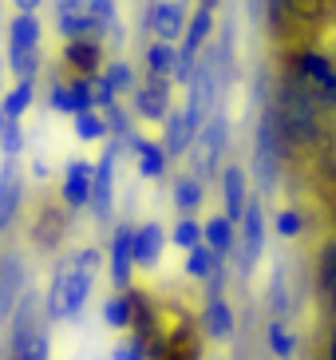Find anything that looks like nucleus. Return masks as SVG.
I'll return each instance as SVG.
<instances>
[{
    "label": "nucleus",
    "instance_id": "c85d7f7f",
    "mask_svg": "<svg viewBox=\"0 0 336 360\" xmlns=\"http://www.w3.org/2000/svg\"><path fill=\"white\" fill-rule=\"evenodd\" d=\"M0 107H4L8 119H24L36 107V79H16V84H8V91L0 96Z\"/></svg>",
    "mask_w": 336,
    "mask_h": 360
},
{
    "label": "nucleus",
    "instance_id": "aec40b11",
    "mask_svg": "<svg viewBox=\"0 0 336 360\" xmlns=\"http://www.w3.org/2000/svg\"><path fill=\"white\" fill-rule=\"evenodd\" d=\"M186 277L190 281H198V285H210V293H221V277H226V269H221V257L214 254L210 245H198V250H190L186 254Z\"/></svg>",
    "mask_w": 336,
    "mask_h": 360
},
{
    "label": "nucleus",
    "instance_id": "ddd939ff",
    "mask_svg": "<svg viewBox=\"0 0 336 360\" xmlns=\"http://www.w3.org/2000/svg\"><path fill=\"white\" fill-rule=\"evenodd\" d=\"M52 28H56V36H60L63 44H67V40H84V36H95L91 0H56Z\"/></svg>",
    "mask_w": 336,
    "mask_h": 360
},
{
    "label": "nucleus",
    "instance_id": "4be33fe9",
    "mask_svg": "<svg viewBox=\"0 0 336 360\" xmlns=\"http://www.w3.org/2000/svg\"><path fill=\"white\" fill-rule=\"evenodd\" d=\"M214 32H218V12L214 8H194L190 12V24H186V36H182V52H194V56H202L206 48H210V40H214Z\"/></svg>",
    "mask_w": 336,
    "mask_h": 360
},
{
    "label": "nucleus",
    "instance_id": "7c9ffc66",
    "mask_svg": "<svg viewBox=\"0 0 336 360\" xmlns=\"http://www.w3.org/2000/svg\"><path fill=\"white\" fill-rule=\"evenodd\" d=\"M4 64H8L12 79H40L44 72V52L32 48V52H20V48H4Z\"/></svg>",
    "mask_w": 336,
    "mask_h": 360
},
{
    "label": "nucleus",
    "instance_id": "dca6fc26",
    "mask_svg": "<svg viewBox=\"0 0 336 360\" xmlns=\"http://www.w3.org/2000/svg\"><path fill=\"white\" fill-rule=\"evenodd\" d=\"M194 143H198L194 119L186 115V107H174L167 115V123H162V150H167L170 162H174V159H186L190 150H194Z\"/></svg>",
    "mask_w": 336,
    "mask_h": 360
},
{
    "label": "nucleus",
    "instance_id": "a18cd8bd",
    "mask_svg": "<svg viewBox=\"0 0 336 360\" xmlns=\"http://www.w3.org/2000/svg\"><path fill=\"white\" fill-rule=\"evenodd\" d=\"M4 127H8V115H4V107H0V135H4Z\"/></svg>",
    "mask_w": 336,
    "mask_h": 360
},
{
    "label": "nucleus",
    "instance_id": "473e14b6",
    "mask_svg": "<svg viewBox=\"0 0 336 360\" xmlns=\"http://www.w3.org/2000/svg\"><path fill=\"white\" fill-rule=\"evenodd\" d=\"M265 305L273 309V317L289 321V313H293V301H289V277H285V269H273V277H269V289H265Z\"/></svg>",
    "mask_w": 336,
    "mask_h": 360
},
{
    "label": "nucleus",
    "instance_id": "ea45409f",
    "mask_svg": "<svg viewBox=\"0 0 336 360\" xmlns=\"http://www.w3.org/2000/svg\"><path fill=\"white\" fill-rule=\"evenodd\" d=\"M12 4V12H40L48 0H8Z\"/></svg>",
    "mask_w": 336,
    "mask_h": 360
},
{
    "label": "nucleus",
    "instance_id": "1a4fd4ad",
    "mask_svg": "<svg viewBox=\"0 0 336 360\" xmlns=\"http://www.w3.org/2000/svg\"><path fill=\"white\" fill-rule=\"evenodd\" d=\"M91 191H95V162L91 159H67L63 162V179H60V198L72 214L91 210Z\"/></svg>",
    "mask_w": 336,
    "mask_h": 360
},
{
    "label": "nucleus",
    "instance_id": "a211bd4d",
    "mask_svg": "<svg viewBox=\"0 0 336 360\" xmlns=\"http://www.w3.org/2000/svg\"><path fill=\"white\" fill-rule=\"evenodd\" d=\"M20 206H24V179H20V170H16V162H0V233L12 230Z\"/></svg>",
    "mask_w": 336,
    "mask_h": 360
},
{
    "label": "nucleus",
    "instance_id": "58836bf2",
    "mask_svg": "<svg viewBox=\"0 0 336 360\" xmlns=\"http://www.w3.org/2000/svg\"><path fill=\"white\" fill-rule=\"evenodd\" d=\"M336 281V242H325V250H321V285H332Z\"/></svg>",
    "mask_w": 336,
    "mask_h": 360
},
{
    "label": "nucleus",
    "instance_id": "b1692460",
    "mask_svg": "<svg viewBox=\"0 0 336 360\" xmlns=\"http://www.w3.org/2000/svg\"><path fill=\"white\" fill-rule=\"evenodd\" d=\"M265 349H269L273 360H297L301 356V333L289 321L269 317V325H265Z\"/></svg>",
    "mask_w": 336,
    "mask_h": 360
},
{
    "label": "nucleus",
    "instance_id": "bb28decb",
    "mask_svg": "<svg viewBox=\"0 0 336 360\" xmlns=\"http://www.w3.org/2000/svg\"><path fill=\"white\" fill-rule=\"evenodd\" d=\"M99 79L123 99H131V91L143 84V79H138V64L135 60H127V56H111V60L103 64V72H99Z\"/></svg>",
    "mask_w": 336,
    "mask_h": 360
},
{
    "label": "nucleus",
    "instance_id": "f8f14e48",
    "mask_svg": "<svg viewBox=\"0 0 336 360\" xmlns=\"http://www.w3.org/2000/svg\"><path fill=\"white\" fill-rule=\"evenodd\" d=\"M111 60L107 56V44L99 40V36H84V40H67L60 48V68L67 75H99L103 72V64Z\"/></svg>",
    "mask_w": 336,
    "mask_h": 360
},
{
    "label": "nucleus",
    "instance_id": "0eeeda50",
    "mask_svg": "<svg viewBox=\"0 0 336 360\" xmlns=\"http://www.w3.org/2000/svg\"><path fill=\"white\" fill-rule=\"evenodd\" d=\"M167 79H150V75H143V84L131 91V115L138 119V123H155V127H162L167 123V115L174 111V96H170Z\"/></svg>",
    "mask_w": 336,
    "mask_h": 360
},
{
    "label": "nucleus",
    "instance_id": "20e7f679",
    "mask_svg": "<svg viewBox=\"0 0 336 360\" xmlns=\"http://www.w3.org/2000/svg\"><path fill=\"white\" fill-rule=\"evenodd\" d=\"M127 150L119 147L115 139H107L103 143V155H99V162H95V191H91V218L99 226H111V214H115V167L119 159H123Z\"/></svg>",
    "mask_w": 336,
    "mask_h": 360
},
{
    "label": "nucleus",
    "instance_id": "79ce46f5",
    "mask_svg": "<svg viewBox=\"0 0 336 360\" xmlns=\"http://www.w3.org/2000/svg\"><path fill=\"white\" fill-rule=\"evenodd\" d=\"M4 91H8V64L0 60V96H4Z\"/></svg>",
    "mask_w": 336,
    "mask_h": 360
},
{
    "label": "nucleus",
    "instance_id": "f3484780",
    "mask_svg": "<svg viewBox=\"0 0 336 360\" xmlns=\"http://www.w3.org/2000/svg\"><path fill=\"white\" fill-rule=\"evenodd\" d=\"M202 328H206V337L210 340H233V333H238V313H233V305L226 301L221 293H206V305H202Z\"/></svg>",
    "mask_w": 336,
    "mask_h": 360
},
{
    "label": "nucleus",
    "instance_id": "423d86ee",
    "mask_svg": "<svg viewBox=\"0 0 336 360\" xmlns=\"http://www.w3.org/2000/svg\"><path fill=\"white\" fill-rule=\"evenodd\" d=\"M186 24H190L186 0H150L147 12H143V32H150V40L182 44Z\"/></svg>",
    "mask_w": 336,
    "mask_h": 360
},
{
    "label": "nucleus",
    "instance_id": "a878e982",
    "mask_svg": "<svg viewBox=\"0 0 336 360\" xmlns=\"http://www.w3.org/2000/svg\"><path fill=\"white\" fill-rule=\"evenodd\" d=\"M170 198H174V210L179 214H194L198 218L202 206H206V182L198 179V174H174V182H170Z\"/></svg>",
    "mask_w": 336,
    "mask_h": 360
},
{
    "label": "nucleus",
    "instance_id": "a19ab883",
    "mask_svg": "<svg viewBox=\"0 0 336 360\" xmlns=\"http://www.w3.org/2000/svg\"><path fill=\"white\" fill-rule=\"evenodd\" d=\"M325 360H336V325L328 328V345H325Z\"/></svg>",
    "mask_w": 336,
    "mask_h": 360
},
{
    "label": "nucleus",
    "instance_id": "39448f33",
    "mask_svg": "<svg viewBox=\"0 0 336 360\" xmlns=\"http://www.w3.org/2000/svg\"><path fill=\"white\" fill-rule=\"evenodd\" d=\"M107 274L115 289H131L138 265H135V222H115L107 238Z\"/></svg>",
    "mask_w": 336,
    "mask_h": 360
},
{
    "label": "nucleus",
    "instance_id": "72a5a7b5",
    "mask_svg": "<svg viewBox=\"0 0 336 360\" xmlns=\"http://www.w3.org/2000/svg\"><path fill=\"white\" fill-rule=\"evenodd\" d=\"M24 155V119H8V127L0 135V159L16 162Z\"/></svg>",
    "mask_w": 336,
    "mask_h": 360
},
{
    "label": "nucleus",
    "instance_id": "c03bdc74",
    "mask_svg": "<svg viewBox=\"0 0 336 360\" xmlns=\"http://www.w3.org/2000/svg\"><path fill=\"white\" fill-rule=\"evenodd\" d=\"M198 4H202V8H214V12H218V4H221V0H198Z\"/></svg>",
    "mask_w": 336,
    "mask_h": 360
},
{
    "label": "nucleus",
    "instance_id": "37998d69",
    "mask_svg": "<svg viewBox=\"0 0 336 360\" xmlns=\"http://www.w3.org/2000/svg\"><path fill=\"white\" fill-rule=\"evenodd\" d=\"M325 293H328V309H332V317H336V281L325 289Z\"/></svg>",
    "mask_w": 336,
    "mask_h": 360
},
{
    "label": "nucleus",
    "instance_id": "2eb2a0df",
    "mask_svg": "<svg viewBox=\"0 0 336 360\" xmlns=\"http://www.w3.org/2000/svg\"><path fill=\"white\" fill-rule=\"evenodd\" d=\"M167 245H170V230L158 222V218H147V222L135 226V265L143 269V274L162 262Z\"/></svg>",
    "mask_w": 336,
    "mask_h": 360
},
{
    "label": "nucleus",
    "instance_id": "f257e3e1",
    "mask_svg": "<svg viewBox=\"0 0 336 360\" xmlns=\"http://www.w3.org/2000/svg\"><path fill=\"white\" fill-rule=\"evenodd\" d=\"M103 269H107V250H95V245H84L67 262L56 265L52 281H48V293H44L48 325H75L84 317L87 301L95 293V277Z\"/></svg>",
    "mask_w": 336,
    "mask_h": 360
},
{
    "label": "nucleus",
    "instance_id": "9b49d317",
    "mask_svg": "<svg viewBox=\"0 0 336 360\" xmlns=\"http://www.w3.org/2000/svg\"><path fill=\"white\" fill-rule=\"evenodd\" d=\"M24 285H28V277H24V262L16 250H4L0 254V328L12 325L16 317V309L24 305Z\"/></svg>",
    "mask_w": 336,
    "mask_h": 360
},
{
    "label": "nucleus",
    "instance_id": "6ab92c4d",
    "mask_svg": "<svg viewBox=\"0 0 336 360\" xmlns=\"http://www.w3.org/2000/svg\"><path fill=\"white\" fill-rule=\"evenodd\" d=\"M143 75L174 84V75H179V44H167V40L143 44Z\"/></svg>",
    "mask_w": 336,
    "mask_h": 360
},
{
    "label": "nucleus",
    "instance_id": "c756f323",
    "mask_svg": "<svg viewBox=\"0 0 336 360\" xmlns=\"http://www.w3.org/2000/svg\"><path fill=\"white\" fill-rule=\"evenodd\" d=\"M72 135L79 139V143H107L111 139V123H107L103 111H79V115L72 119Z\"/></svg>",
    "mask_w": 336,
    "mask_h": 360
},
{
    "label": "nucleus",
    "instance_id": "f03ea898",
    "mask_svg": "<svg viewBox=\"0 0 336 360\" xmlns=\"http://www.w3.org/2000/svg\"><path fill=\"white\" fill-rule=\"evenodd\" d=\"M226 150H230V119H226V111H218L214 119H206V127L198 131V143H194V150H190V174H198L202 182H210L221 174V167H226Z\"/></svg>",
    "mask_w": 336,
    "mask_h": 360
},
{
    "label": "nucleus",
    "instance_id": "cd10ccee",
    "mask_svg": "<svg viewBox=\"0 0 336 360\" xmlns=\"http://www.w3.org/2000/svg\"><path fill=\"white\" fill-rule=\"evenodd\" d=\"M170 245H174V250H182V254H190V250L206 245V222H202V218H194V214H179V218H174V226H170Z\"/></svg>",
    "mask_w": 336,
    "mask_h": 360
},
{
    "label": "nucleus",
    "instance_id": "9d476101",
    "mask_svg": "<svg viewBox=\"0 0 336 360\" xmlns=\"http://www.w3.org/2000/svg\"><path fill=\"white\" fill-rule=\"evenodd\" d=\"M265 245H269V238H265V194H253L250 210L242 218V242H238V257H242L245 274L257 269V262L265 257Z\"/></svg>",
    "mask_w": 336,
    "mask_h": 360
},
{
    "label": "nucleus",
    "instance_id": "e433bc0d",
    "mask_svg": "<svg viewBox=\"0 0 336 360\" xmlns=\"http://www.w3.org/2000/svg\"><path fill=\"white\" fill-rule=\"evenodd\" d=\"M309 0H265V16L273 24L289 20V16H301V8H305Z\"/></svg>",
    "mask_w": 336,
    "mask_h": 360
},
{
    "label": "nucleus",
    "instance_id": "2f4dec72",
    "mask_svg": "<svg viewBox=\"0 0 336 360\" xmlns=\"http://www.w3.org/2000/svg\"><path fill=\"white\" fill-rule=\"evenodd\" d=\"M273 230H277V238H281V242H301V238H305V230H309L305 210H301V206H281V210L273 214Z\"/></svg>",
    "mask_w": 336,
    "mask_h": 360
},
{
    "label": "nucleus",
    "instance_id": "6e6552de",
    "mask_svg": "<svg viewBox=\"0 0 336 360\" xmlns=\"http://www.w3.org/2000/svg\"><path fill=\"white\" fill-rule=\"evenodd\" d=\"M218 191H221V214L230 218V222L242 226L245 210H250V202H253V179H250V170L242 167V162H226L218 174Z\"/></svg>",
    "mask_w": 336,
    "mask_h": 360
},
{
    "label": "nucleus",
    "instance_id": "4c0bfd02",
    "mask_svg": "<svg viewBox=\"0 0 336 360\" xmlns=\"http://www.w3.org/2000/svg\"><path fill=\"white\" fill-rule=\"evenodd\" d=\"M111 360H147V340H143V337H123V340H115Z\"/></svg>",
    "mask_w": 336,
    "mask_h": 360
},
{
    "label": "nucleus",
    "instance_id": "4468645a",
    "mask_svg": "<svg viewBox=\"0 0 336 360\" xmlns=\"http://www.w3.org/2000/svg\"><path fill=\"white\" fill-rule=\"evenodd\" d=\"M127 155L135 159V170L143 182H162L170 170V155L162 150V139H147V135H135Z\"/></svg>",
    "mask_w": 336,
    "mask_h": 360
},
{
    "label": "nucleus",
    "instance_id": "393cba45",
    "mask_svg": "<svg viewBox=\"0 0 336 360\" xmlns=\"http://www.w3.org/2000/svg\"><path fill=\"white\" fill-rule=\"evenodd\" d=\"M135 301H138V297L131 293V289H115V293H107V297H103V309H99L103 325H107V328H115V333H127V328L138 321Z\"/></svg>",
    "mask_w": 336,
    "mask_h": 360
},
{
    "label": "nucleus",
    "instance_id": "c9c22d12",
    "mask_svg": "<svg viewBox=\"0 0 336 360\" xmlns=\"http://www.w3.org/2000/svg\"><path fill=\"white\" fill-rule=\"evenodd\" d=\"M95 79H99V75H95ZM95 79L91 75H67V87H72V99H75V115L95 107Z\"/></svg>",
    "mask_w": 336,
    "mask_h": 360
},
{
    "label": "nucleus",
    "instance_id": "f704fd0d",
    "mask_svg": "<svg viewBox=\"0 0 336 360\" xmlns=\"http://www.w3.org/2000/svg\"><path fill=\"white\" fill-rule=\"evenodd\" d=\"M48 111H56V115H63V119H75V99H72L67 79H52V84H48Z\"/></svg>",
    "mask_w": 336,
    "mask_h": 360
},
{
    "label": "nucleus",
    "instance_id": "7ed1b4c3",
    "mask_svg": "<svg viewBox=\"0 0 336 360\" xmlns=\"http://www.w3.org/2000/svg\"><path fill=\"white\" fill-rule=\"evenodd\" d=\"M293 75L301 84H309L321 96V103L336 111V56L321 52V48H297L293 52Z\"/></svg>",
    "mask_w": 336,
    "mask_h": 360
},
{
    "label": "nucleus",
    "instance_id": "5701e85b",
    "mask_svg": "<svg viewBox=\"0 0 336 360\" xmlns=\"http://www.w3.org/2000/svg\"><path fill=\"white\" fill-rule=\"evenodd\" d=\"M238 242H242V226L230 222L226 214H210L206 218V245L226 262V257H238Z\"/></svg>",
    "mask_w": 336,
    "mask_h": 360
},
{
    "label": "nucleus",
    "instance_id": "412c9836",
    "mask_svg": "<svg viewBox=\"0 0 336 360\" xmlns=\"http://www.w3.org/2000/svg\"><path fill=\"white\" fill-rule=\"evenodd\" d=\"M44 44V20L40 12H12L8 16V32H4V48H20L32 52Z\"/></svg>",
    "mask_w": 336,
    "mask_h": 360
}]
</instances>
